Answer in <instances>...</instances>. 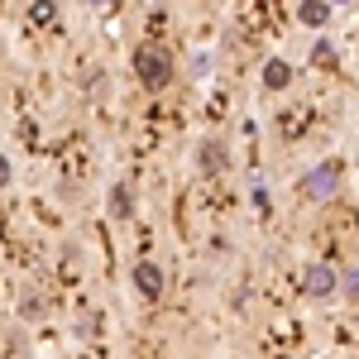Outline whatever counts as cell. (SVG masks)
Instances as JSON below:
<instances>
[{
    "instance_id": "1",
    "label": "cell",
    "mask_w": 359,
    "mask_h": 359,
    "mask_svg": "<svg viewBox=\"0 0 359 359\" xmlns=\"http://www.w3.org/2000/svg\"><path fill=\"white\" fill-rule=\"evenodd\" d=\"M135 77L149 91H163L172 82V53H168L163 43H139L135 48Z\"/></svg>"
},
{
    "instance_id": "2",
    "label": "cell",
    "mask_w": 359,
    "mask_h": 359,
    "mask_svg": "<svg viewBox=\"0 0 359 359\" xmlns=\"http://www.w3.org/2000/svg\"><path fill=\"white\" fill-rule=\"evenodd\" d=\"M340 172H345V163L340 158H321L316 168H306L302 172V196H311V201H331L335 192H340Z\"/></svg>"
},
{
    "instance_id": "3",
    "label": "cell",
    "mask_w": 359,
    "mask_h": 359,
    "mask_svg": "<svg viewBox=\"0 0 359 359\" xmlns=\"http://www.w3.org/2000/svg\"><path fill=\"white\" fill-rule=\"evenodd\" d=\"M335 283H340V269H335V264H306L302 269V297L326 302L335 292Z\"/></svg>"
},
{
    "instance_id": "4",
    "label": "cell",
    "mask_w": 359,
    "mask_h": 359,
    "mask_svg": "<svg viewBox=\"0 0 359 359\" xmlns=\"http://www.w3.org/2000/svg\"><path fill=\"white\" fill-rule=\"evenodd\" d=\"M163 287H168L163 269H158L154 259H139V264H135V292L144 297V302H158V297H163Z\"/></svg>"
},
{
    "instance_id": "5",
    "label": "cell",
    "mask_w": 359,
    "mask_h": 359,
    "mask_svg": "<svg viewBox=\"0 0 359 359\" xmlns=\"http://www.w3.org/2000/svg\"><path fill=\"white\" fill-rule=\"evenodd\" d=\"M331 20H335L331 0H306V5H297V25H306V29H326Z\"/></svg>"
},
{
    "instance_id": "6",
    "label": "cell",
    "mask_w": 359,
    "mask_h": 359,
    "mask_svg": "<svg viewBox=\"0 0 359 359\" xmlns=\"http://www.w3.org/2000/svg\"><path fill=\"white\" fill-rule=\"evenodd\" d=\"M264 86H269V91H287V86H292V62H287V57H269V62H264Z\"/></svg>"
},
{
    "instance_id": "7",
    "label": "cell",
    "mask_w": 359,
    "mask_h": 359,
    "mask_svg": "<svg viewBox=\"0 0 359 359\" xmlns=\"http://www.w3.org/2000/svg\"><path fill=\"white\" fill-rule=\"evenodd\" d=\"M111 216L115 221H130L135 216V187L130 182H115L111 187Z\"/></svg>"
},
{
    "instance_id": "8",
    "label": "cell",
    "mask_w": 359,
    "mask_h": 359,
    "mask_svg": "<svg viewBox=\"0 0 359 359\" xmlns=\"http://www.w3.org/2000/svg\"><path fill=\"white\" fill-rule=\"evenodd\" d=\"M201 172H206V177L225 172V144L221 139H206V144H201Z\"/></svg>"
},
{
    "instance_id": "9",
    "label": "cell",
    "mask_w": 359,
    "mask_h": 359,
    "mask_svg": "<svg viewBox=\"0 0 359 359\" xmlns=\"http://www.w3.org/2000/svg\"><path fill=\"white\" fill-rule=\"evenodd\" d=\"M20 316H25V321H43V316H48V297L34 292V287H25V292H20Z\"/></svg>"
},
{
    "instance_id": "10",
    "label": "cell",
    "mask_w": 359,
    "mask_h": 359,
    "mask_svg": "<svg viewBox=\"0 0 359 359\" xmlns=\"http://www.w3.org/2000/svg\"><path fill=\"white\" fill-rule=\"evenodd\" d=\"M53 20H57V5H53V0L29 5V25H53Z\"/></svg>"
},
{
    "instance_id": "11",
    "label": "cell",
    "mask_w": 359,
    "mask_h": 359,
    "mask_svg": "<svg viewBox=\"0 0 359 359\" xmlns=\"http://www.w3.org/2000/svg\"><path fill=\"white\" fill-rule=\"evenodd\" d=\"M249 201H254L259 211H269V182H264V177H254V187H249Z\"/></svg>"
},
{
    "instance_id": "12",
    "label": "cell",
    "mask_w": 359,
    "mask_h": 359,
    "mask_svg": "<svg viewBox=\"0 0 359 359\" xmlns=\"http://www.w3.org/2000/svg\"><path fill=\"white\" fill-rule=\"evenodd\" d=\"M335 287H345V297H350V302H355V292H359V278H355V269H345V273H340V283H335Z\"/></svg>"
},
{
    "instance_id": "13",
    "label": "cell",
    "mask_w": 359,
    "mask_h": 359,
    "mask_svg": "<svg viewBox=\"0 0 359 359\" xmlns=\"http://www.w3.org/2000/svg\"><path fill=\"white\" fill-rule=\"evenodd\" d=\"M10 177H15V168H10V158L0 154V187H10Z\"/></svg>"
}]
</instances>
